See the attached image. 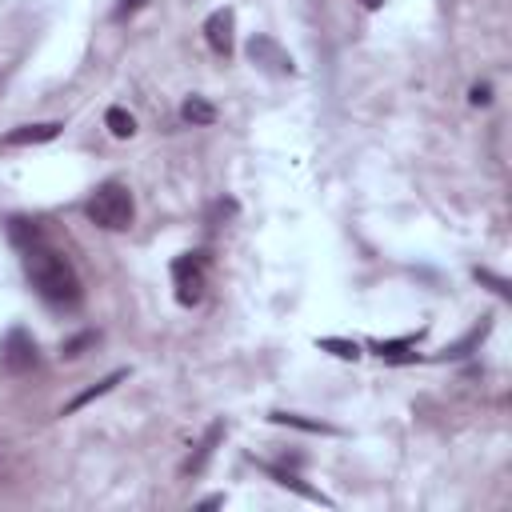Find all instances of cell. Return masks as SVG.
<instances>
[{"label":"cell","instance_id":"obj_11","mask_svg":"<svg viewBox=\"0 0 512 512\" xmlns=\"http://www.w3.org/2000/svg\"><path fill=\"white\" fill-rule=\"evenodd\" d=\"M104 124H108V132L120 136V140H128V136L136 132V116H132L128 108H108V112H104Z\"/></svg>","mask_w":512,"mask_h":512},{"label":"cell","instance_id":"obj_9","mask_svg":"<svg viewBox=\"0 0 512 512\" xmlns=\"http://www.w3.org/2000/svg\"><path fill=\"white\" fill-rule=\"evenodd\" d=\"M180 120H184V124H212V120H216V108H212L204 96H188V100L180 104Z\"/></svg>","mask_w":512,"mask_h":512},{"label":"cell","instance_id":"obj_18","mask_svg":"<svg viewBox=\"0 0 512 512\" xmlns=\"http://www.w3.org/2000/svg\"><path fill=\"white\" fill-rule=\"evenodd\" d=\"M488 100H492L488 84H476V88H472V104H488Z\"/></svg>","mask_w":512,"mask_h":512},{"label":"cell","instance_id":"obj_16","mask_svg":"<svg viewBox=\"0 0 512 512\" xmlns=\"http://www.w3.org/2000/svg\"><path fill=\"white\" fill-rule=\"evenodd\" d=\"M88 344H96V332H80L76 340H68V344H64V356H80Z\"/></svg>","mask_w":512,"mask_h":512},{"label":"cell","instance_id":"obj_3","mask_svg":"<svg viewBox=\"0 0 512 512\" xmlns=\"http://www.w3.org/2000/svg\"><path fill=\"white\" fill-rule=\"evenodd\" d=\"M172 288H176V300L184 308L200 304L204 300V288H208V268H204V256L200 252H180L172 260Z\"/></svg>","mask_w":512,"mask_h":512},{"label":"cell","instance_id":"obj_17","mask_svg":"<svg viewBox=\"0 0 512 512\" xmlns=\"http://www.w3.org/2000/svg\"><path fill=\"white\" fill-rule=\"evenodd\" d=\"M476 280H484V284H492V288H496V292H500V296H508V284H504V280H500V276H492V272H488V268H476Z\"/></svg>","mask_w":512,"mask_h":512},{"label":"cell","instance_id":"obj_7","mask_svg":"<svg viewBox=\"0 0 512 512\" xmlns=\"http://www.w3.org/2000/svg\"><path fill=\"white\" fill-rule=\"evenodd\" d=\"M56 136H60V124L56 120H48V124H20V128H12L4 136V144L8 148H24V144H48Z\"/></svg>","mask_w":512,"mask_h":512},{"label":"cell","instance_id":"obj_8","mask_svg":"<svg viewBox=\"0 0 512 512\" xmlns=\"http://www.w3.org/2000/svg\"><path fill=\"white\" fill-rule=\"evenodd\" d=\"M220 436H224V424H212V428L204 432V440L196 444V456H192V460L184 464V472H200V468L208 464V456L216 452V444H220Z\"/></svg>","mask_w":512,"mask_h":512},{"label":"cell","instance_id":"obj_15","mask_svg":"<svg viewBox=\"0 0 512 512\" xmlns=\"http://www.w3.org/2000/svg\"><path fill=\"white\" fill-rule=\"evenodd\" d=\"M272 420H276V424H292V428H304V432H332L328 424H320V420H304V416H296V412H272Z\"/></svg>","mask_w":512,"mask_h":512},{"label":"cell","instance_id":"obj_12","mask_svg":"<svg viewBox=\"0 0 512 512\" xmlns=\"http://www.w3.org/2000/svg\"><path fill=\"white\" fill-rule=\"evenodd\" d=\"M272 476H276V484H284V488H292V492H300V496H308V500H316V504H328V496H320L316 488H308L300 476H292V472H284V468H268Z\"/></svg>","mask_w":512,"mask_h":512},{"label":"cell","instance_id":"obj_5","mask_svg":"<svg viewBox=\"0 0 512 512\" xmlns=\"http://www.w3.org/2000/svg\"><path fill=\"white\" fill-rule=\"evenodd\" d=\"M248 60L260 64L264 72H276V76H292V72H296L292 56H288L272 36H264V32H256V36L248 40Z\"/></svg>","mask_w":512,"mask_h":512},{"label":"cell","instance_id":"obj_19","mask_svg":"<svg viewBox=\"0 0 512 512\" xmlns=\"http://www.w3.org/2000/svg\"><path fill=\"white\" fill-rule=\"evenodd\" d=\"M140 4H144V0H124V4H120V8H116V16H128V12H136V8H140Z\"/></svg>","mask_w":512,"mask_h":512},{"label":"cell","instance_id":"obj_6","mask_svg":"<svg viewBox=\"0 0 512 512\" xmlns=\"http://www.w3.org/2000/svg\"><path fill=\"white\" fill-rule=\"evenodd\" d=\"M232 28H236L232 8H216V12L204 20V40H208V48L220 52V56H228V52H232Z\"/></svg>","mask_w":512,"mask_h":512},{"label":"cell","instance_id":"obj_13","mask_svg":"<svg viewBox=\"0 0 512 512\" xmlns=\"http://www.w3.org/2000/svg\"><path fill=\"white\" fill-rule=\"evenodd\" d=\"M8 236H12L16 248H32V244L40 240V228H36L32 220H12V224H8Z\"/></svg>","mask_w":512,"mask_h":512},{"label":"cell","instance_id":"obj_1","mask_svg":"<svg viewBox=\"0 0 512 512\" xmlns=\"http://www.w3.org/2000/svg\"><path fill=\"white\" fill-rule=\"evenodd\" d=\"M24 272H28L32 288L56 308H76L84 300V284H80L76 268L68 264V256H60L56 248H48L40 240L32 248H24Z\"/></svg>","mask_w":512,"mask_h":512},{"label":"cell","instance_id":"obj_4","mask_svg":"<svg viewBox=\"0 0 512 512\" xmlns=\"http://www.w3.org/2000/svg\"><path fill=\"white\" fill-rule=\"evenodd\" d=\"M36 364H40V348H36L32 332H24V328H8L4 340H0V372H8V376H24V372H32Z\"/></svg>","mask_w":512,"mask_h":512},{"label":"cell","instance_id":"obj_2","mask_svg":"<svg viewBox=\"0 0 512 512\" xmlns=\"http://www.w3.org/2000/svg\"><path fill=\"white\" fill-rule=\"evenodd\" d=\"M84 212H88V220H92L96 228H104V232H124V228H132L136 204H132V192H128L124 184L108 180V184H100V188L88 196Z\"/></svg>","mask_w":512,"mask_h":512},{"label":"cell","instance_id":"obj_20","mask_svg":"<svg viewBox=\"0 0 512 512\" xmlns=\"http://www.w3.org/2000/svg\"><path fill=\"white\" fill-rule=\"evenodd\" d=\"M360 4H364L368 12H376V8H384V0H360Z\"/></svg>","mask_w":512,"mask_h":512},{"label":"cell","instance_id":"obj_14","mask_svg":"<svg viewBox=\"0 0 512 512\" xmlns=\"http://www.w3.org/2000/svg\"><path fill=\"white\" fill-rule=\"evenodd\" d=\"M324 352H332V356H340V360H356L360 356V344L356 340H340V336H324V340H316Z\"/></svg>","mask_w":512,"mask_h":512},{"label":"cell","instance_id":"obj_10","mask_svg":"<svg viewBox=\"0 0 512 512\" xmlns=\"http://www.w3.org/2000/svg\"><path fill=\"white\" fill-rule=\"evenodd\" d=\"M120 380H124V372H112V376H104V380H96L92 388H84L80 396H72V400L64 404V412H76V408H84L88 400H96V396H104V392H112V388H116Z\"/></svg>","mask_w":512,"mask_h":512}]
</instances>
